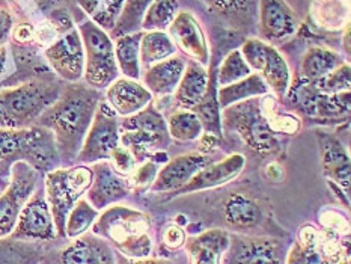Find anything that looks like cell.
Returning a JSON list of instances; mask_svg holds the SVG:
<instances>
[{"mask_svg": "<svg viewBox=\"0 0 351 264\" xmlns=\"http://www.w3.org/2000/svg\"><path fill=\"white\" fill-rule=\"evenodd\" d=\"M101 100V91L86 83H68L58 100L38 118L35 125L47 128L55 138L62 166L74 165Z\"/></svg>", "mask_w": 351, "mask_h": 264, "instance_id": "obj_1", "label": "cell"}, {"mask_svg": "<svg viewBox=\"0 0 351 264\" xmlns=\"http://www.w3.org/2000/svg\"><path fill=\"white\" fill-rule=\"evenodd\" d=\"M93 232L127 259H147L154 246L151 216L141 210L115 204L100 211Z\"/></svg>", "mask_w": 351, "mask_h": 264, "instance_id": "obj_2", "label": "cell"}, {"mask_svg": "<svg viewBox=\"0 0 351 264\" xmlns=\"http://www.w3.org/2000/svg\"><path fill=\"white\" fill-rule=\"evenodd\" d=\"M17 162L29 163L43 176L62 166L55 138L41 125L0 128V178L10 180Z\"/></svg>", "mask_w": 351, "mask_h": 264, "instance_id": "obj_3", "label": "cell"}, {"mask_svg": "<svg viewBox=\"0 0 351 264\" xmlns=\"http://www.w3.org/2000/svg\"><path fill=\"white\" fill-rule=\"evenodd\" d=\"M62 88L51 79H30L0 88V128L35 125L45 109L58 100Z\"/></svg>", "mask_w": 351, "mask_h": 264, "instance_id": "obj_4", "label": "cell"}, {"mask_svg": "<svg viewBox=\"0 0 351 264\" xmlns=\"http://www.w3.org/2000/svg\"><path fill=\"white\" fill-rule=\"evenodd\" d=\"M93 183L90 165L59 166L44 173V192L55 219L58 237H65V222L74 204L86 195Z\"/></svg>", "mask_w": 351, "mask_h": 264, "instance_id": "obj_5", "label": "cell"}, {"mask_svg": "<svg viewBox=\"0 0 351 264\" xmlns=\"http://www.w3.org/2000/svg\"><path fill=\"white\" fill-rule=\"evenodd\" d=\"M225 127L234 130L255 153L267 156L279 151V134L274 133L261 109V98H252L220 110Z\"/></svg>", "mask_w": 351, "mask_h": 264, "instance_id": "obj_6", "label": "cell"}, {"mask_svg": "<svg viewBox=\"0 0 351 264\" xmlns=\"http://www.w3.org/2000/svg\"><path fill=\"white\" fill-rule=\"evenodd\" d=\"M121 145L132 153L137 163L151 154L165 151L171 143L166 118L163 113L152 108V103L143 110L119 121Z\"/></svg>", "mask_w": 351, "mask_h": 264, "instance_id": "obj_7", "label": "cell"}, {"mask_svg": "<svg viewBox=\"0 0 351 264\" xmlns=\"http://www.w3.org/2000/svg\"><path fill=\"white\" fill-rule=\"evenodd\" d=\"M77 29L85 50L83 80L88 86L103 91L119 77L113 51V38L90 20L82 21Z\"/></svg>", "mask_w": 351, "mask_h": 264, "instance_id": "obj_8", "label": "cell"}, {"mask_svg": "<svg viewBox=\"0 0 351 264\" xmlns=\"http://www.w3.org/2000/svg\"><path fill=\"white\" fill-rule=\"evenodd\" d=\"M293 110L304 117L319 119H342L350 113V91L339 94H324L318 91L314 82L297 75L291 80L285 95Z\"/></svg>", "mask_w": 351, "mask_h": 264, "instance_id": "obj_9", "label": "cell"}, {"mask_svg": "<svg viewBox=\"0 0 351 264\" xmlns=\"http://www.w3.org/2000/svg\"><path fill=\"white\" fill-rule=\"evenodd\" d=\"M240 51L250 70L261 75L270 89V94L278 100H284L291 85L293 75L282 53L274 45L259 38H249L243 43Z\"/></svg>", "mask_w": 351, "mask_h": 264, "instance_id": "obj_10", "label": "cell"}, {"mask_svg": "<svg viewBox=\"0 0 351 264\" xmlns=\"http://www.w3.org/2000/svg\"><path fill=\"white\" fill-rule=\"evenodd\" d=\"M119 145V117L106 100H101L74 165H94L109 160L113 149Z\"/></svg>", "mask_w": 351, "mask_h": 264, "instance_id": "obj_11", "label": "cell"}, {"mask_svg": "<svg viewBox=\"0 0 351 264\" xmlns=\"http://www.w3.org/2000/svg\"><path fill=\"white\" fill-rule=\"evenodd\" d=\"M41 176L26 162H17L11 168L10 183L0 193V240L11 236L23 207L41 183Z\"/></svg>", "mask_w": 351, "mask_h": 264, "instance_id": "obj_12", "label": "cell"}, {"mask_svg": "<svg viewBox=\"0 0 351 264\" xmlns=\"http://www.w3.org/2000/svg\"><path fill=\"white\" fill-rule=\"evenodd\" d=\"M10 237L15 241H51L58 237L55 219L41 183L23 207Z\"/></svg>", "mask_w": 351, "mask_h": 264, "instance_id": "obj_13", "label": "cell"}, {"mask_svg": "<svg viewBox=\"0 0 351 264\" xmlns=\"http://www.w3.org/2000/svg\"><path fill=\"white\" fill-rule=\"evenodd\" d=\"M44 56L59 79L66 83H75L83 79L85 50L77 27L59 35L58 40L44 50Z\"/></svg>", "mask_w": 351, "mask_h": 264, "instance_id": "obj_14", "label": "cell"}, {"mask_svg": "<svg viewBox=\"0 0 351 264\" xmlns=\"http://www.w3.org/2000/svg\"><path fill=\"white\" fill-rule=\"evenodd\" d=\"M90 168H93V183H90L85 198L98 211L115 206L125 200L132 192L130 178L117 172L109 160L97 162L90 165Z\"/></svg>", "mask_w": 351, "mask_h": 264, "instance_id": "obj_15", "label": "cell"}, {"mask_svg": "<svg viewBox=\"0 0 351 264\" xmlns=\"http://www.w3.org/2000/svg\"><path fill=\"white\" fill-rule=\"evenodd\" d=\"M299 29V20L285 0H258L259 40L271 45L293 38Z\"/></svg>", "mask_w": 351, "mask_h": 264, "instance_id": "obj_16", "label": "cell"}, {"mask_svg": "<svg viewBox=\"0 0 351 264\" xmlns=\"http://www.w3.org/2000/svg\"><path fill=\"white\" fill-rule=\"evenodd\" d=\"M167 35L171 36L177 50L190 60H195L204 67L210 62L207 35L193 14L180 11L167 29Z\"/></svg>", "mask_w": 351, "mask_h": 264, "instance_id": "obj_17", "label": "cell"}, {"mask_svg": "<svg viewBox=\"0 0 351 264\" xmlns=\"http://www.w3.org/2000/svg\"><path fill=\"white\" fill-rule=\"evenodd\" d=\"M210 162V156L202 154L199 151H192V153L169 158L158 169L157 177L149 187V191L152 193H175L181 187H184Z\"/></svg>", "mask_w": 351, "mask_h": 264, "instance_id": "obj_18", "label": "cell"}, {"mask_svg": "<svg viewBox=\"0 0 351 264\" xmlns=\"http://www.w3.org/2000/svg\"><path fill=\"white\" fill-rule=\"evenodd\" d=\"M220 264H280V245L267 237L230 236Z\"/></svg>", "mask_w": 351, "mask_h": 264, "instance_id": "obj_19", "label": "cell"}, {"mask_svg": "<svg viewBox=\"0 0 351 264\" xmlns=\"http://www.w3.org/2000/svg\"><path fill=\"white\" fill-rule=\"evenodd\" d=\"M317 139L322 153V165L327 180L333 186L339 187L350 196L351 184V163L350 153L344 143L337 136L326 132H318Z\"/></svg>", "mask_w": 351, "mask_h": 264, "instance_id": "obj_20", "label": "cell"}, {"mask_svg": "<svg viewBox=\"0 0 351 264\" xmlns=\"http://www.w3.org/2000/svg\"><path fill=\"white\" fill-rule=\"evenodd\" d=\"M244 166H246V157L243 154H231L223 160L210 162L184 187L175 192V195H189L230 184L240 177Z\"/></svg>", "mask_w": 351, "mask_h": 264, "instance_id": "obj_21", "label": "cell"}, {"mask_svg": "<svg viewBox=\"0 0 351 264\" xmlns=\"http://www.w3.org/2000/svg\"><path fill=\"white\" fill-rule=\"evenodd\" d=\"M58 264H117V254L104 239L86 232L59 252Z\"/></svg>", "mask_w": 351, "mask_h": 264, "instance_id": "obj_22", "label": "cell"}, {"mask_svg": "<svg viewBox=\"0 0 351 264\" xmlns=\"http://www.w3.org/2000/svg\"><path fill=\"white\" fill-rule=\"evenodd\" d=\"M152 95L141 80L118 77L106 88V103L118 117H132L152 103Z\"/></svg>", "mask_w": 351, "mask_h": 264, "instance_id": "obj_23", "label": "cell"}, {"mask_svg": "<svg viewBox=\"0 0 351 264\" xmlns=\"http://www.w3.org/2000/svg\"><path fill=\"white\" fill-rule=\"evenodd\" d=\"M186 62L187 60L184 58L173 55L162 60V62L145 68L141 74L143 86L152 95H172L182 77V73L186 70Z\"/></svg>", "mask_w": 351, "mask_h": 264, "instance_id": "obj_24", "label": "cell"}, {"mask_svg": "<svg viewBox=\"0 0 351 264\" xmlns=\"http://www.w3.org/2000/svg\"><path fill=\"white\" fill-rule=\"evenodd\" d=\"M210 74L204 65L187 60L186 70L175 89V101L181 109L193 110L197 104H201L210 91Z\"/></svg>", "mask_w": 351, "mask_h": 264, "instance_id": "obj_25", "label": "cell"}, {"mask_svg": "<svg viewBox=\"0 0 351 264\" xmlns=\"http://www.w3.org/2000/svg\"><path fill=\"white\" fill-rule=\"evenodd\" d=\"M230 245V232L223 230H207L186 240L190 264H220Z\"/></svg>", "mask_w": 351, "mask_h": 264, "instance_id": "obj_26", "label": "cell"}, {"mask_svg": "<svg viewBox=\"0 0 351 264\" xmlns=\"http://www.w3.org/2000/svg\"><path fill=\"white\" fill-rule=\"evenodd\" d=\"M142 30L130 32L117 36L113 40V51L119 74L122 77L141 80L142 65H141V40Z\"/></svg>", "mask_w": 351, "mask_h": 264, "instance_id": "obj_27", "label": "cell"}, {"mask_svg": "<svg viewBox=\"0 0 351 264\" xmlns=\"http://www.w3.org/2000/svg\"><path fill=\"white\" fill-rule=\"evenodd\" d=\"M269 94L270 89L261 79V75L252 73L247 77H244L239 82L219 88L216 97L220 110H223L232 104L252 100V98H261Z\"/></svg>", "mask_w": 351, "mask_h": 264, "instance_id": "obj_28", "label": "cell"}, {"mask_svg": "<svg viewBox=\"0 0 351 264\" xmlns=\"http://www.w3.org/2000/svg\"><path fill=\"white\" fill-rule=\"evenodd\" d=\"M223 213L225 221L237 230H246L252 226L258 225L261 221L263 213L258 204L250 200L249 196H244L240 193L230 195L223 204Z\"/></svg>", "mask_w": 351, "mask_h": 264, "instance_id": "obj_29", "label": "cell"}, {"mask_svg": "<svg viewBox=\"0 0 351 264\" xmlns=\"http://www.w3.org/2000/svg\"><path fill=\"white\" fill-rule=\"evenodd\" d=\"M342 55L326 47H311L304 53L300 64V75L311 82L323 79L335 68L344 64Z\"/></svg>", "mask_w": 351, "mask_h": 264, "instance_id": "obj_30", "label": "cell"}, {"mask_svg": "<svg viewBox=\"0 0 351 264\" xmlns=\"http://www.w3.org/2000/svg\"><path fill=\"white\" fill-rule=\"evenodd\" d=\"M80 10L106 32L110 34L124 10L125 0H75Z\"/></svg>", "mask_w": 351, "mask_h": 264, "instance_id": "obj_31", "label": "cell"}, {"mask_svg": "<svg viewBox=\"0 0 351 264\" xmlns=\"http://www.w3.org/2000/svg\"><path fill=\"white\" fill-rule=\"evenodd\" d=\"M143 32V30H142ZM177 55V47L167 32L162 30H149L142 34L141 40V65L145 70L154 64Z\"/></svg>", "mask_w": 351, "mask_h": 264, "instance_id": "obj_32", "label": "cell"}, {"mask_svg": "<svg viewBox=\"0 0 351 264\" xmlns=\"http://www.w3.org/2000/svg\"><path fill=\"white\" fill-rule=\"evenodd\" d=\"M234 26H250L258 19V0H204Z\"/></svg>", "mask_w": 351, "mask_h": 264, "instance_id": "obj_33", "label": "cell"}, {"mask_svg": "<svg viewBox=\"0 0 351 264\" xmlns=\"http://www.w3.org/2000/svg\"><path fill=\"white\" fill-rule=\"evenodd\" d=\"M318 226L306 224L297 232V240L289 248L285 264H323L317 248Z\"/></svg>", "mask_w": 351, "mask_h": 264, "instance_id": "obj_34", "label": "cell"}, {"mask_svg": "<svg viewBox=\"0 0 351 264\" xmlns=\"http://www.w3.org/2000/svg\"><path fill=\"white\" fill-rule=\"evenodd\" d=\"M167 132L175 142H195L199 141L204 133V127L199 117L193 110L180 109L172 112L166 119Z\"/></svg>", "mask_w": 351, "mask_h": 264, "instance_id": "obj_35", "label": "cell"}, {"mask_svg": "<svg viewBox=\"0 0 351 264\" xmlns=\"http://www.w3.org/2000/svg\"><path fill=\"white\" fill-rule=\"evenodd\" d=\"M178 12V0H152L142 15L141 27L143 32H149V30L167 32Z\"/></svg>", "mask_w": 351, "mask_h": 264, "instance_id": "obj_36", "label": "cell"}, {"mask_svg": "<svg viewBox=\"0 0 351 264\" xmlns=\"http://www.w3.org/2000/svg\"><path fill=\"white\" fill-rule=\"evenodd\" d=\"M98 215H100V211L90 206V202L83 196V198L74 204V207L66 216L65 237L73 240L86 234L93 228Z\"/></svg>", "mask_w": 351, "mask_h": 264, "instance_id": "obj_37", "label": "cell"}, {"mask_svg": "<svg viewBox=\"0 0 351 264\" xmlns=\"http://www.w3.org/2000/svg\"><path fill=\"white\" fill-rule=\"evenodd\" d=\"M169 160L165 151H158V153L151 154L148 158L137 165L136 171L130 177V183H132V191L136 192H147L154 183V180L158 173V169Z\"/></svg>", "mask_w": 351, "mask_h": 264, "instance_id": "obj_38", "label": "cell"}, {"mask_svg": "<svg viewBox=\"0 0 351 264\" xmlns=\"http://www.w3.org/2000/svg\"><path fill=\"white\" fill-rule=\"evenodd\" d=\"M252 73L254 71L250 70L246 59L243 58L240 49H234L228 53L223 58L222 64H220V68L217 71V85L219 88L231 85V83L247 77Z\"/></svg>", "mask_w": 351, "mask_h": 264, "instance_id": "obj_39", "label": "cell"}, {"mask_svg": "<svg viewBox=\"0 0 351 264\" xmlns=\"http://www.w3.org/2000/svg\"><path fill=\"white\" fill-rule=\"evenodd\" d=\"M152 0H125L124 10L117 23L115 29L112 30L113 36H119L130 32H137V26H141L142 15Z\"/></svg>", "mask_w": 351, "mask_h": 264, "instance_id": "obj_40", "label": "cell"}, {"mask_svg": "<svg viewBox=\"0 0 351 264\" xmlns=\"http://www.w3.org/2000/svg\"><path fill=\"white\" fill-rule=\"evenodd\" d=\"M314 85L318 91H322L324 94H339L350 91L351 85V68L348 62H344L338 68H335L332 73L324 75L323 79L315 80Z\"/></svg>", "mask_w": 351, "mask_h": 264, "instance_id": "obj_41", "label": "cell"}, {"mask_svg": "<svg viewBox=\"0 0 351 264\" xmlns=\"http://www.w3.org/2000/svg\"><path fill=\"white\" fill-rule=\"evenodd\" d=\"M109 162L112 163L113 168H115L117 172H119L121 176H125V177H132V173L136 171L137 168V160L136 157L130 153V151L125 147H117L113 149V153L110 154Z\"/></svg>", "mask_w": 351, "mask_h": 264, "instance_id": "obj_42", "label": "cell"}, {"mask_svg": "<svg viewBox=\"0 0 351 264\" xmlns=\"http://www.w3.org/2000/svg\"><path fill=\"white\" fill-rule=\"evenodd\" d=\"M186 232L182 231L181 226L171 224L167 225L163 234H162V241H163V246L166 249H169V251H177L181 246L186 245Z\"/></svg>", "mask_w": 351, "mask_h": 264, "instance_id": "obj_43", "label": "cell"}, {"mask_svg": "<svg viewBox=\"0 0 351 264\" xmlns=\"http://www.w3.org/2000/svg\"><path fill=\"white\" fill-rule=\"evenodd\" d=\"M319 224L323 228L335 230L339 232H348V221L337 210H324L319 216Z\"/></svg>", "mask_w": 351, "mask_h": 264, "instance_id": "obj_44", "label": "cell"}, {"mask_svg": "<svg viewBox=\"0 0 351 264\" xmlns=\"http://www.w3.org/2000/svg\"><path fill=\"white\" fill-rule=\"evenodd\" d=\"M12 29H14L12 15L5 5L0 3V47H3L5 43L11 38Z\"/></svg>", "mask_w": 351, "mask_h": 264, "instance_id": "obj_45", "label": "cell"}, {"mask_svg": "<svg viewBox=\"0 0 351 264\" xmlns=\"http://www.w3.org/2000/svg\"><path fill=\"white\" fill-rule=\"evenodd\" d=\"M35 35H36L35 34V29L32 27V25H30V23H21V25L14 26L11 38L17 44L25 45V44H29L30 41H34Z\"/></svg>", "mask_w": 351, "mask_h": 264, "instance_id": "obj_46", "label": "cell"}, {"mask_svg": "<svg viewBox=\"0 0 351 264\" xmlns=\"http://www.w3.org/2000/svg\"><path fill=\"white\" fill-rule=\"evenodd\" d=\"M219 139H220V136H216V134H213V133H205V132H204L202 136L199 138V143H201L199 153L210 156V154L213 153V151L219 148Z\"/></svg>", "mask_w": 351, "mask_h": 264, "instance_id": "obj_47", "label": "cell"}, {"mask_svg": "<svg viewBox=\"0 0 351 264\" xmlns=\"http://www.w3.org/2000/svg\"><path fill=\"white\" fill-rule=\"evenodd\" d=\"M117 264H173V263L165 259H151V256H147V259H127V256L119 254L117 256Z\"/></svg>", "mask_w": 351, "mask_h": 264, "instance_id": "obj_48", "label": "cell"}, {"mask_svg": "<svg viewBox=\"0 0 351 264\" xmlns=\"http://www.w3.org/2000/svg\"><path fill=\"white\" fill-rule=\"evenodd\" d=\"M34 2L44 14H50L53 10L59 8V5L62 3V0H34Z\"/></svg>", "mask_w": 351, "mask_h": 264, "instance_id": "obj_49", "label": "cell"}, {"mask_svg": "<svg viewBox=\"0 0 351 264\" xmlns=\"http://www.w3.org/2000/svg\"><path fill=\"white\" fill-rule=\"evenodd\" d=\"M6 62H8V49L3 45V47H0V75H2L5 71Z\"/></svg>", "mask_w": 351, "mask_h": 264, "instance_id": "obj_50", "label": "cell"}, {"mask_svg": "<svg viewBox=\"0 0 351 264\" xmlns=\"http://www.w3.org/2000/svg\"><path fill=\"white\" fill-rule=\"evenodd\" d=\"M342 47H344L347 56H350V25L346 26V32L342 36Z\"/></svg>", "mask_w": 351, "mask_h": 264, "instance_id": "obj_51", "label": "cell"}, {"mask_svg": "<svg viewBox=\"0 0 351 264\" xmlns=\"http://www.w3.org/2000/svg\"><path fill=\"white\" fill-rule=\"evenodd\" d=\"M8 183H10V180H2V178H0V193H2L3 191H5V187L8 186Z\"/></svg>", "mask_w": 351, "mask_h": 264, "instance_id": "obj_52", "label": "cell"}]
</instances>
